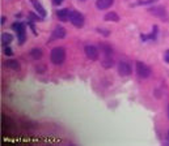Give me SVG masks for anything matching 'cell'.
<instances>
[{
  "mask_svg": "<svg viewBox=\"0 0 169 146\" xmlns=\"http://www.w3.org/2000/svg\"><path fill=\"white\" fill-rule=\"evenodd\" d=\"M50 59L54 64L56 65L62 64L64 61V59H66V50L63 47H55V48H53L50 52Z\"/></svg>",
  "mask_w": 169,
  "mask_h": 146,
  "instance_id": "cell-1",
  "label": "cell"
},
{
  "mask_svg": "<svg viewBox=\"0 0 169 146\" xmlns=\"http://www.w3.org/2000/svg\"><path fill=\"white\" fill-rule=\"evenodd\" d=\"M70 21H71V23L74 26H76V28H83V26H84V22H85L84 16L80 12H77V10H71Z\"/></svg>",
  "mask_w": 169,
  "mask_h": 146,
  "instance_id": "cell-2",
  "label": "cell"
},
{
  "mask_svg": "<svg viewBox=\"0 0 169 146\" xmlns=\"http://www.w3.org/2000/svg\"><path fill=\"white\" fill-rule=\"evenodd\" d=\"M12 29H13V30H16L17 36H19L20 44L25 43V39H26V33H25V25H24V23L15 22L13 25H12Z\"/></svg>",
  "mask_w": 169,
  "mask_h": 146,
  "instance_id": "cell-3",
  "label": "cell"
},
{
  "mask_svg": "<svg viewBox=\"0 0 169 146\" xmlns=\"http://www.w3.org/2000/svg\"><path fill=\"white\" fill-rule=\"evenodd\" d=\"M136 73L139 77L142 78H148L151 76V68L148 65H145L144 63L138 61L136 63Z\"/></svg>",
  "mask_w": 169,
  "mask_h": 146,
  "instance_id": "cell-4",
  "label": "cell"
},
{
  "mask_svg": "<svg viewBox=\"0 0 169 146\" xmlns=\"http://www.w3.org/2000/svg\"><path fill=\"white\" fill-rule=\"evenodd\" d=\"M84 52L87 55L88 59L90 60H97L98 59V48L95 46H85Z\"/></svg>",
  "mask_w": 169,
  "mask_h": 146,
  "instance_id": "cell-5",
  "label": "cell"
},
{
  "mask_svg": "<svg viewBox=\"0 0 169 146\" xmlns=\"http://www.w3.org/2000/svg\"><path fill=\"white\" fill-rule=\"evenodd\" d=\"M118 72H119L121 76H130L131 74V65H130L127 61H119Z\"/></svg>",
  "mask_w": 169,
  "mask_h": 146,
  "instance_id": "cell-6",
  "label": "cell"
},
{
  "mask_svg": "<svg viewBox=\"0 0 169 146\" xmlns=\"http://www.w3.org/2000/svg\"><path fill=\"white\" fill-rule=\"evenodd\" d=\"M150 12L152 13V14H155L156 17H160V18H164V20H166V12L165 9H164L163 7H156V8H151Z\"/></svg>",
  "mask_w": 169,
  "mask_h": 146,
  "instance_id": "cell-7",
  "label": "cell"
},
{
  "mask_svg": "<svg viewBox=\"0 0 169 146\" xmlns=\"http://www.w3.org/2000/svg\"><path fill=\"white\" fill-rule=\"evenodd\" d=\"M70 17H71V10L64 8V9H59L58 10V18L61 21H70Z\"/></svg>",
  "mask_w": 169,
  "mask_h": 146,
  "instance_id": "cell-8",
  "label": "cell"
},
{
  "mask_svg": "<svg viewBox=\"0 0 169 146\" xmlns=\"http://www.w3.org/2000/svg\"><path fill=\"white\" fill-rule=\"evenodd\" d=\"M111 4H113V0H97V3H96V7H97L98 9L104 10V9H108V8H110Z\"/></svg>",
  "mask_w": 169,
  "mask_h": 146,
  "instance_id": "cell-9",
  "label": "cell"
},
{
  "mask_svg": "<svg viewBox=\"0 0 169 146\" xmlns=\"http://www.w3.org/2000/svg\"><path fill=\"white\" fill-rule=\"evenodd\" d=\"M32 4H33V7H34V9L41 14V17H46V10H45V8L42 7V4H41L38 0H32Z\"/></svg>",
  "mask_w": 169,
  "mask_h": 146,
  "instance_id": "cell-10",
  "label": "cell"
},
{
  "mask_svg": "<svg viewBox=\"0 0 169 146\" xmlns=\"http://www.w3.org/2000/svg\"><path fill=\"white\" fill-rule=\"evenodd\" d=\"M53 36L54 38H64L66 36V29L63 26H55L53 31Z\"/></svg>",
  "mask_w": 169,
  "mask_h": 146,
  "instance_id": "cell-11",
  "label": "cell"
},
{
  "mask_svg": "<svg viewBox=\"0 0 169 146\" xmlns=\"http://www.w3.org/2000/svg\"><path fill=\"white\" fill-rule=\"evenodd\" d=\"M6 67L8 68V69H12V70H19L20 69V64L17 60H6Z\"/></svg>",
  "mask_w": 169,
  "mask_h": 146,
  "instance_id": "cell-12",
  "label": "cell"
},
{
  "mask_svg": "<svg viewBox=\"0 0 169 146\" xmlns=\"http://www.w3.org/2000/svg\"><path fill=\"white\" fill-rule=\"evenodd\" d=\"M42 55H43V52L41 48H32L30 50V57L34 60H40L41 57H42Z\"/></svg>",
  "mask_w": 169,
  "mask_h": 146,
  "instance_id": "cell-13",
  "label": "cell"
},
{
  "mask_svg": "<svg viewBox=\"0 0 169 146\" xmlns=\"http://www.w3.org/2000/svg\"><path fill=\"white\" fill-rule=\"evenodd\" d=\"M105 20L106 21H113V22H117L119 21V16L115 12H109L105 14Z\"/></svg>",
  "mask_w": 169,
  "mask_h": 146,
  "instance_id": "cell-14",
  "label": "cell"
},
{
  "mask_svg": "<svg viewBox=\"0 0 169 146\" xmlns=\"http://www.w3.org/2000/svg\"><path fill=\"white\" fill-rule=\"evenodd\" d=\"M102 65L105 68H110L113 65V59H111V55H106L105 54V57L102 60Z\"/></svg>",
  "mask_w": 169,
  "mask_h": 146,
  "instance_id": "cell-15",
  "label": "cell"
},
{
  "mask_svg": "<svg viewBox=\"0 0 169 146\" xmlns=\"http://www.w3.org/2000/svg\"><path fill=\"white\" fill-rule=\"evenodd\" d=\"M1 41H3L4 44H9L12 41H13V36H12L9 33H3V35H1Z\"/></svg>",
  "mask_w": 169,
  "mask_h": 146,
  "instance_id": "cell-16",
  "label": "cell"
},
{
  "mask_svg": "<svg viewBox=\"0 0 169 146\" xmlns=\"http://www.w3.org/2000/svg\"><path fill=\"white\" fill-rule=\"evenodd\" d=\"M101 48L105 50V54H106V55H111V48H110V46H106V44L101 43Z\"/></svg>",
  "mask_w": 169,
  "mask_h": 146,
  "instance_id": "cell-17",
  "label": "cell"
},
{
  "mask_svg": "<svg viewBox=\"0 0 169 146\" xmlns=\"http://www.w3.org/2000/svg\"><path fill=\"white\" fill-rule=\"evenodd\" d=\"M29 18H30L32 22H33V21L35 22V21H41V18H42V17H38V16L34 14V13H29Z\"/></svg>",
  "mask_w": 169,
  "mask_h": 146,
  "instance_id": "cell-18",
  "label": "cell"
},
{
  "mask_svg": "<svg viewBox=\"0 0 169 146\" xmlns=\"http://www.w3.org/2000/svg\"><path fill=\"white\" fill-rule=\"evenodd\" d=\"M4 54L7 55V56H11V55H13V51H12V48L11 47H4Z\"/></svg>",
  "mask_w": 169,
  "mask_h": 146,
  "instance_id": "cell-19",
  "label": "cell"
},
{
  "mask_svg": "<svg viewBox=\"0 0 169 146\" xmlns=\"http://www.w3.org/2000/svg\"><path fill=\"white\" fill-rule=\"evenodd\" d=\"M164 60H165L166 63H169V50L165 52V55H164Z\"/></svg>",
  "mask_w": 169,
  "mask_h": 146,
  "instance_id": "cell-20",
  "label": "cell"
},
{
  "mask_svg": "<svg viewBox=\"0 0 169 146\" xmlns=\"http://www.w3.org/2000/svg\"><path fill=\"white\" fill-rule=\"evenodd\" d=\"M62 3H63V0H53L54 5H59V4H62Z\"/></svg>",
  "mask_w": 169,
  "mask_h": 146,
  "instance_id": "cell-21",
  "label": "cell"
},
{
  "mask_svg": "<svg viewBox=\"0 0 169 146\" xmlns=\"http://www.w3.org/2000/svg\"><path fill=\"white\" fill-rule=\"evenodd\" d=\"M166 143L169 145V132H168V136H166Z\"/></svg>",
  "mask_w": 169,
  "mask_h": 146,
  "instance_id": "cell-22",
  "label": "cell"
},
{
  "mask_svg": "<svg viewBox=\"0 0 169 146\" xmlns=\"http://www.w3.org/2000/svg\"><path fill=\"white\" fill-rule=\"evenodd\" d=\"M1 23H6V17H1Z\"/></svg>",
  "mask_w": 169,
  "mask_h": 146,
  "instance_id": "cell-23",
  "label": "cell"
},
{
  "mask_svg": "<svg viewBox=\"0 0 169 146\" xmlns=\"http://www.w3.org/2000/svg\"><path fill=\"white\" fill-rule=\"evenodd\" d=\"M168 116H169V104H168Z\"/></svg>",
  "mask_w": 169,
  "mask_h": 146,
  "instance_id": "cell-24",
  "label": "cell"
}]
</instances>
